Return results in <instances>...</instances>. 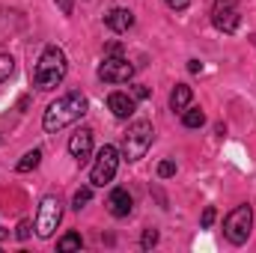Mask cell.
<instances>
[{"instance_id": "1", "label": "cell", "mask_w": 256, "mask_h": 253, "mask_svg": "<svg viewBox=\"0 0 256 253\" xmlns=\"http://www.w3.org/2000/svg\"><path fill=\"white\" fill-rule=\"evenodd\" d=\"M84 114H86V96H80V92H66V96H60L57 102L48 104L42 126H45L48 134H57L60 128L78 122Z\"/></svg>"}, {"instance_id": "2", "label": "cell", "mask_w": 256, "mask_h": 253, "mask_svg": "<svg viewBox=\"0 0 256 253\" xmlns=\"http://www.w3.org/2000/svg\"><path fill=\"white\" fill-rule=\"evenodd\" d=\"M66 72H68V60H66L63 48L48 45L39 54V63H36V72H33V84H36V90L48 92V90H54V86L63 84Z\"/></svg>"}, {"instance_id": "3", "label": "cell", "mask_w": 256, "mask_h": 253, "mask_svg": "<svg viewBox=\"0 0 256 253\" xmlns=\"http://www.w3.org/2000/svg\"><path fill=\"white\" fill-rule=\"evenodd\" d=\"M152 137H155V128H152V122H146V120L131 122V126H128V131H126V137H122V152H126V161H140V158L149 152Z\"/></svg>"}, {"instance_id": "4", "label": "cell", "mask_w": 256, "mask_h": 253, "mask_svg": "<svg viewBox=\"0 0 256 253\" xmlns=\"http://www.w3.org/2000/svg\"><path fill=\"white\" fill-rule=\"evenodd\" d=\"M250 230H254V208L250 206H236L224 218V236L230 244H244L250 238Z\"/></svg>"}, {"instance_id": "5", "label": "cell", "mask_w": 256, "mask_h": 253, "mask_svg": "<svg viewBox=\"0 0 256 253\" xmlns=\"http://www.w3.org/2000/svg\"><path fill=\"white\" fill-rule=\"evenodd\" d=\"M60 220H63V202H60V196H54V194H48V196H42V202H39V212H36V236L39 238H51L54 236V230L60 226Z\"/></svg>"}, {"instance_id": "6", "label": "cell", "mask_w": 256, "mask_h": 253, "mask_svg": "<svg viewBox=\"0 0 256 253\" xmlns=\"http://www.w3.org/2000/svg\"><path fill=\"white\" fill-rule=\"evenodd\" d=\"M116 167H120V152H116V146L104 143V146L98 149V155H96L92 170H90V182H92L96 188L110 185V182H114V176H116Z\"/></svg>"}, {"instance_id": "7", "label": "cell", "mask_w": 256, "mask_h": 253, "mask_svg": "<svg viewBox=\"0 0 256 253\" xmlns=\"http://www.w3.org/2000/svg\"><path fill=\"white\" fill-rule=\"evenodd\" d=\"M212 24L220 33H236L238 24H242L238 0H214V6H212Z\"/></svg>"}, {"instance_id": "8", "label": "cell", "mask_w": 256, "mask_h": 253, "mask_svg": "<svg viewBox=\"0 0 256 253\" xmlns=\"http://www.w3.org/2000/svg\"><path fill=\"white\" fill-rule=\"evenodd\" d=\"M98 78L104 84H126L134 78V66L128 63L122 54H114V57H104L98 66Z\"/></svg>"}, {"instance_id": "9", "label": "cell", "mask_w": 256, "mask_h": 253, "mask_svg": "<svg viewBox=\"0 0 256 253\" xmlns=\"http://www.w3.org/2000/svg\"><path fill=\"white\" fill-rule=\"evenodd\" d=\"M68 152L78 164H84L92 152V128H78L72 137H68Z\"/></svg>"}, {"instance_id": "10", "label": "cell", "mask_w": 256, "mask_h": 253, "mask_svg": "<svg viewBox=\"0 0 256 253\" xmlns=\"http://www.w3.org/2000/svg\"><path fill=\"white\" fill-rule=\"evenodd\" d=\"M131 208H134V196H131L126 188L110 190V196H108V212H110L114 218H128Z\"/></svg>"}, {"instance_id": "11", "label": "cell", "mask_w": 256, "mask_h": 253, "mask_svg": "<svg viewBox=\"0 0 256 253\" xmlns=\"http://www.w3.org/2000/svg\"><path fill=\"white\" fill-rule=\"evenodd\" d=\"M108 108H110V114L116 116V120H128L131 114H134V108H137V98L134 96H128V92H110L108 96Z\"/></svg>"}, {"instance_id": "12", "label": "cell", "mask_w": 256, "mask_h": 253, "mask_svg": "<svg viewBox=\"0 0 256 253\" xmlns=\"http://www.w3.org/2000/svg\"><path fill=\"white\" fill-rule=\"evenodd\" d=\"M104 24L114 30V33H128L131 27H134V12L131 9H110L108 15H104Z\"/></svg>"}, {"instance_id": "13", "label": "cell", "mask_w": 256, "mask_h": 253, "mask_svg": "<svg viewBox=\"0 0 256 253\" xmlns=\"http://www.w3.org/2000/svg\"><path fill=\"white\" fill-rule=\"evenodd\" d=\"M191 98H194L191 86H188V84H176L173 92H170V110H179V114H182V110L191 104Z\"/></svg>"}, {"instance_id": "14", "label": "cell", "mask_w": 256, "mask_h": 253, "mask_svg": "<svg viewBox=\"0 0 256 253\" xmlns=\"http://www.w3.org/2000/svg\"><path fill=\"white\" fill-rule=\"evenodd\" d=\"M182 126L185 128H202L206 126V114H202L200 108H191V104H188V108L182 110Z\"/></svg>"}, {"instance_id": "15", "label": "cell", "mask_w": 256, "mask_h": 253, "mask_svg": "<svg viewBox=\"0 0 256 253\" xmlns=\"http://www.w3.org/2000/svg\"><path fill=\"white\" fill-rule=\"evenodd\" d=\"M39 161H42V149H30V152L15 164V170H18V173H30V170L39 167Z\"/></svg>"}, {"instance_id": "16", "label": "cell", "mask_w": 256, "mask_h": 253, "mask_svg": "<svg viewBox=\"0 0 256 253\" xmlns=\"http://www.w3.org/2000/svg\"><path fill=\"white\" fill-rule=\"evenodd\" d=\"M84 248V238L78 236V232H66L63 238L57 242V250H63V253H68V250H80Z\"/></svg>"}, {"instance_id": "17", "label": "cell", "mask_w": 256, "mask_h": 253, "mask_svg": "<svg viewBox=\"0 0 256 253\" xmlns=\"http://www.w3.org/2000/svg\"><path fill=\"white\" fill-rule=\"evenodd\" d=\"M90 200H92V188H78V190H74V196H72V208H78V212H80Z\"/></svg>"}, {"instance_id": "18", "label": "cell", "mask_w": 256, "mask_h": 253, "mask_svg": "<svg viewBox=\"0 0 256 253\" xmlns=\"http://www.w3.org/2000/svg\"><path fill=\"white\" fill-rule=\"evenodd\" d=\"M12 68H15V60H12L9 54H0V84H3V80H9Z\"/></svg>"}, {"instance_id": "19", "label": "cell", "mask_w": 256, "mask_h": 253, "mask_svg": "<svg viewBox=\"0 0 256 253\" xmlns=\"http://www.w3.org/2000/svg\"><path fill=\"white\" fill-rule=\"evenodd\" d=\"M155 244H158V230H146V232H143V238H140V248H146V250H149V248H155Z\"/></svg>"}, {"instance_id": "20", "label": "cell", "mask_w": 256, "mask_h": 253, "mask_svg": "<svg viewBox=\"0 0 256 253\" xmlns=\"http://www.w3.org/2000/svg\"><path fill=\"white\" fill-rule=\"evenodd\" d=\"M158 176H161V179L176 176V164H173V161H161V164H158Z\"/></svg>"}, {"instance_id": "21", "label": "cell", "mask_w": 256, "mask_h": 253, "mask_svg": "<svg viewBox=\"0 0 256 253\" xmlns=\"http://www.w3.org/2000/svg\"><path fill=\"white\" fill-rule=\"evenodd\" d=\"M30 232H33V224H30V220H21V224H18V230H15V236H18L21 242H27V238H30Z\"/></svg>"}, {"instance_id": "22", "label": "cell", "mask_w": 256, "mask_h": 253, "mask_svg": "<svg viewBox=\"0 0 256 253\" xmlns=\"http://www.w3.org/2000/svg\"><path fill=\"white\" fill-rule=\"evenodd\" d=\"M214 224V206H206V212H202V220H200V226L202 230H208Z\"/></svg>"}, {"instance_id": "23", "label": "cell", "mask_w": 256, "mask_h": 253, "mask_svg": "<svg viewBox=\"0 0 256 253\" xmlns=\"http://www.w3.org/2000/svg\"><path fill=\"white\" fill-rule=\"evenodd\" d=\"M164 3H167L173 12H185V9L191 6V0H164Z\"/></svg>"}, {"instance_id": "24", "label": "cell", "mask_w": 256, "mask_h": 253, "mask_svg": "<svg viewBox=\"0 0 256 253\" xmlns=\"http://www.w3.org/2000/svg\"><path fill=\"white\" fill-rule=\"evenodd\" d=\"M57 3V9L63 12V15H72L74 12V0H54Z\"/></svg>"}, {"instance_id": "25", "label": "cell", "mask_w": 256, "mask_h": 253, "mask_svg": "<svg viewBox=\"0 0 256 253\" xmlns=\"http://www.w3.org/2000/svg\"><path fill=\"white\" fill-rule=\"evenodd\" d=\"M134 98H149V86L137 84V86H134Z\"/></svg>"}, {"instance_id": "26", "label": "cell", "mask_w": 256, "mask_h": 253, "mask_svg": "<svg viewBox=\"0 0 256 253\" xmlns=\"http://www.w3.org/2000/svg\"><path fill=\"white\" fill-rule=\"evenodd\" d=\"M104 54H108V57H114V54H122V45H120V42H110Z\"/></svg>"}, {"instance_id": "27", "label": "cell", "mask_w": 256, "mask_h": 253, "mask_svg": "<svg viewBox=\"0 0 256 253\" xmlns=\"http://www.w3.org/2000/svg\"><path fill=\"white\" fill-rule=\"evenodd\" d=\"M188 72H194V74L202 72V63H200V60H188Z\"/></svg>"}, {"instance_id": "28", "label": "cell", "mask_w": 256, "mask_h": 253, "mask_svg": "<svg viewBox=\"0 0 256 253\" xmlns=\"http://www.w3.org/2000/svg\"><path fill=\"white\" fill-rule=\"evenodd\" d=\"M3 238H9V230H6V226L0 224V242H3Z\"/></svg>"}]
</instances>
